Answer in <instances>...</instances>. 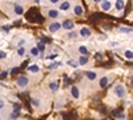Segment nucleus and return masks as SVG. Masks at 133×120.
I'll return each instance as SVG.
<instances>
[{
  "label": "nucleus",
  "mask_w": 133,
  "mask_h": 120,
  "mask_svg": "<svg viewBox=\"0 0 133 120\" xmlns=\"http://www.w3.org/2000/svg\"><path fill=\"white\" fill-rule=\"evenodd\" d=\"M39 53H40V49L37 48V46L33 47V48H31V55H32V56H39Z\"/></svg>",
  "instance_id": "nucleus-17"
},
{
  "label": "nucleus",
  "mask_w": 133,
  "mask_h": 120,
  "mask_svg": "<svg viewBox=\"0 0 133 120\" xmlns=\"http://www.w3.org/2000/svg\"><path fill=\"white\" fill-rule=\"evenodd\" d=\"M124 56H125L128 60H132V59H133V51H129V49H128V51H125Z\"/></svg>",
  "instance_id": "nucleus-20"
},
{
  "label": "nucleus",
  "mask_w": 133,
  "mask_h": 120,
  "mask_svg": "<svg viewBox=\"0 0 133 120\" xmlns=\"http://www.w3.org/2000/svg\"><path fill=\"white\" fill-rule=\"evenodd\" d=\"M93 2H96V3H100V2H103V0H93Z\"/></svg>",
  "instance_id": "nucleus-38"
},
{
  "label": "nucleus",
  "mask_w": 133,
  "mask_h": 120,
  "mask_svg": "<svg viewBox=\"0 0 133 120\" xmlns=\"http://www.w3.org/2000/svg\"><path fill=\"white\" fill-rule=\"evenodd\" d=\"M108 81H109V79H108V76H103V78L100 79L98 84H100V87H101V88H105V87L108 85Z\"/></svg>",
  "instance_id": "nucleus-11"
},
{
  "label": "nucleus",
  "mask_w": 133,
  "mask_h": 120,
  "mask_svg": "<svg viewBox=\"0 0 133 120\" xmlns=\"http://www.w3.org/2000/svg\"><path fill=\"white\" fill-rule=\"evenodd\" d=\"M112 8V2H109V0H103L101 2V9L103 11H109Z\"/></svg>",
  "instance_id": "nucleus-6"
},
{
  "label": "nucleus",
  "mask_w": 133,
  "mask_h": 120,
  "mask_svg": "<svg viewBox=\"0 0 133 120\" xmlns=\"http://www.w3.org/2000/svg\"><path fill=\"white\" fill-rule=\"evenodd\" d=\"M47 15H48V17H51V19H56V17H59L60 12H59V9H55V8H52V9H48Z\"/></svg>",
  "instance_id": "nucleus-4"
},
{
  "label": "nucleus",
  "mask_w": 133,
  "mask_h": 120,
  "mask_svg": "<svg viewBox=\"0 0 133 120\" xmlns=\"http://www.w3.org/2000/svg\"><path fill=\"white\" fill-rule=\"evenodd\" d=\"M24 53H25V49H24L23 47H19V49H17V55H19V56H24Z\"/></svg>",
  "instance_id": "nucleus-24"
},
{
  "label": "nucleus",
  "mask_w": 133,
  "mask_h": 120,
  "mask_svg": "<svg viewBox=\"0 0 133 120\" xmlns=\"http://www.w3.org/2000/svg\"><path fill=\"white\" fill-rule=\"evenodd\" d=\"M77 36V32L76 31H71L69 34H68V37H71V39H73V37H76Z\"/></svg>",
  "instance_id": "nucleus-25"
},
{
  "label": "nucleus",
  "mask_w": 133,
  "mask_h": 120,
  "mask_svg": "<svg viewBox=\"0 0 133 120\" xmlns=\"http://www.w3.org/2000/svg\"><path fill=\"white\" fill-rule=\"evenodd\" d=\"M7 76H8V72H7V71H3V72H2V75H0V79L4 80V79L7 78Z\"/></svg>",
  "instance_id": "nucleus-28"
},
{
  "label": "nucleus",
  "mask_w": 133,
  "mask_h": 120,
  "mask_svg": "<svg viewBox=\"0 0 133 120\" xmlns=\"http://www.w3.org/2000/svg\"><path fill=\"white\" fill-rule=\"evenodd\" d=\"M60 65H61V63H60V61H57V63H52L48 68H49V70H55L56 67H60Z\"/></svg>",
  "instance_id": "nucleus-23"
},
{
  "label": "nucleus",
  "mask_w": 133,
  "mask_h": 120,
  "mask_svg": "<svg viewBox=\"0 0 133 120\" xmlns=\"http://www.w3.org/2000/svg\"><path fill=\"white\" fill-rule=\"evenodd\" d=\"M14 11H15V14H16V15H23V14H24V8L21 7L20 4H15Z\"/></svg>",
  "instance_id": "nucleus-10"
},
{
  "label": "nucleus",
  "mask_w": 133,
  "mask_h": 120,
  "mask_svg": "<svg viewBox=\"0 0 133 120\" xmlns=\"http://www.w3.org/2000/svg\"><path fill=\"white\" fill-rule=\"evenodd\" d=\"M20 108H21V104H19V103H17V104L15 103V104H14V111L19 112V111H20Z\"/></svg>",
  "instance_id": "nucleus-26"
},
{
  "label": "nucleus",
  "mask_w": 133,
  "mask_h": 120,
  "mask_svg": "<svg viewBox=\"0 0 133 120\" xmlns=\"http://www.w3.org/2000/svg\"><path fill=\"white\" fill-rule=\"evenodd\" d=\"M79 52L81 53V55H87V53H88V49H87V47L80 46V47H79Z\"/></svg>",
  "instance_id": "nucleus-21"
},
{
  "label": "nucleus",
  "mask_w": 133,
  "mask_h": 120,
  "mask_svg": "<svg viewBox=\"0 0 133 120\" xmlns=\"http://www.w3.org/2000/svg\"><path fill=\"white\" fill-rule=\"evenodd\" d=\"M40 71V67L37 64H31L28 67V72H32V73H37Z\"/></svg>",
  "instance_id": "nucleus-9"
},
{
  "label": "nucleus",
  "mask_w": 133,
  "mask_h": 120,
  "mask_svg": "<svg viewBox=\"0 0 133 120\" xmlns=\"http://www.w3.org/2000/svg\"><path fill=\"white\" fill-rule=\"evenodd\" d=\"M73 27H75V23H73L72 20H65L64 23H63V28H64V29H66V31L73 29Z\"/></svg>",
  "instance_id": "nucleus-5"
},
{
  "label": "nucleus",
  "mask_w": 133,
  "mask_h": 120,
  "mask_svg": "<svg viewBox=\"0 0 133 120\" xmlns=\"http://www.w3.org/2000/svg\"><path fill=\"white\" fill-rule=\"evenodd\" d=\"M0 108H2V110L4 108V100H2V102H0Z\"/></svg>",
  "instance_id": "nucleus-36"
},
{
  "label": "nucleus",
  "mask_w": 133,
  "mask_h": 120,
  "mask_svg": "<svg viewBox=\"0 0 133 120\" xmlns=\"http://www.w3.org/2000/svg\"><path fill=\"white\" fill-rule=\"evenodd\" d=\"M79 64H80V63L76 61V60H68V65H71V67H73V68H76Z\"/></svg>",
  "instance_id": "nucleus-22"
},
{
  "label": "nucleus",
  "mask_w": 133,
  "mask_h": 120,
  "mask_svg": "<svg viewBox=\"0 0 133 120\" xmlns=\"http://www.w3.org/2000/svg\"><path fill=\"white\" fill-rule=\"evenodd\" d=\"M5 56H7V53H5L4 51H2V52H0V59H2V60H3Z\"/></svg>",
  "instance_id": "nucleus-32"
},
{
  "label": "nucleus",
  "mask_w": 133,
  "mask_h": 120,
  "mask_svg": "<svg viewBox=\"0 0 133 120\" xmlns=\"http://www.w3.org/2000/svg\"><path fill=\"white\" fill-rule=\"evenodd\" d=\"M29 83V79L27 78V76H19V78L16 79V85L19 87V88H24V87H27Z\"/></svg>",
  "instance_id": "nucleus-1"
},
{
  "label": "nucleus",
  "mask_w": 133,
  "mask_h": 120,
  "mask_svg": "<svg viewBox=\"0 0 133 120\" xmlns=\"http://www.w3.org/2000/svg\"><path fill=\"white\" fill-rule=\"evenodd\" d=\"M32 105L37 108V107L40 105V102H39V100H36V99H32Z\"/></svg>",
  "instance_id": "nucleus-27"
},
{
  "label": "nucleus",
  "mask_w": 133,
  "mask_h": 120,
  "mask_svg": "<svg viewBox=\"0 0 133 120\" xmlns=\"http://www.w3.org/2000/svg\"><path fill=\"white\" fill-rule=\"evenodd\" d=\"M83 12H84V11H83V7H81V5H76V7H75V15L81 16Z\"/></svg>",
  "instance_id": "nucleus-15"
},
{
  "label": "nucleus",
  "mask_w": 133,
  "mask_h": 120,
  "mask_svg": "<svg viewBox=\"0 0 133 120\" xmlns=\"http://www.w3.org/2000/svg\"><path fill=\"white\" fill-rule=\"evenodd\" d=\"M17 117H19V112L14 111L12 113H11V119H17Z\"/></svg>",
  "instance_id": "nucleus-29"
},
{
  "label": "nucleus",
  "mask_w": 133,
  "mask_h": 120,
  "mask_svg": "<svg viewBox=\"0 0 133 120\" xmlns=\"http://www.w3.org/2000/svg\"><path fill=\"white\" fill-rule=\"evenodd\" d=\"M96 76H97V73H96L95 71H88V72H87V78L89 79V80H95Z\"/></svg>",
  "instance_id": "nucleus-13"
},
{
  "label": "nucleus",
  "mask_w": 133,
  "mask_h": 120,
  "mask_svg": "<svg viewBox=\"0 0 133 120\" xmlns=\"http://www.w3.org/2000/svg\"><path fill=\"white\" fill-rule=\"evenodd\" d=\"M115 93H116L118 97H124V96L127 95V91H125V88H124V85L117 84V85L115 87Z\"/></svg>",
  "instance_id": "nucleus-2"
},
{
  "label": "nucleus",
  "mask_w": 133,
  "mask_h": 120,
  "mask_svg": "<svg viewBox=\"0 0 133 120\" xmlns=\"http://www.w3.org/2000/svg\"><path fill=\"white\" fill-rule=\"evenodd\" d=\"M56 56H57L56 53H52V55H49L48 58H49V59H55V58H56Z\"/></svg>",
  "instance_id": "nucleus-34"
},
{
  "label": "nucleus",
  "mask_w": 133,
  "mask_h": 120,
  "mask_svg": "<svg viewBox=\"0 0 133 120\" xmlns=\"http://www.w3.org/2000/svg\"><path fill=\"white\" fill-rule=\"evenodd\" d=\"M69 7H71V2L68 0V2H64V3H61L60 9H61V11H66V9H69Z\"/></svg>",
  "instance_id": "nucleus-14"
},
{
  "label": "nucleus",
  "mask_w": 133,
  "mask_h": 120,
  "mask_svg": "<svg viewBox=\"0 0 133 120\" xmlns=\"http://www.w3.org/2000/svg\"><path fill=\"white\" fill-rule=\"evenodd\" d=\"M37 48H39V49H40V52H41V51H44V48H45V46H44L43 43H37Z\"/></svg>",
  "instance_id": "nucleus-30"
},
{
  "label": "nucleus",
  "mask_w": 133,
  "mask_h": 120,
  "mask_svg": "<svg viewBox=\"0 0 133 120\" xmlns=\"http://www.w3.org/2000/svg\"><path fill=\"white\" fill-rule=\"evenodd\" d=\"M125 7V0H116V9L121 11Z\"/></svg>",
  "instance_id": "nucleus-12"
},
{
  "label": "nucleus",
  "mask_w": 133,
  "mask_h": 120,
  "mask_svg": "<svg viewBox=\"0 0 133 120\" xmlns=\"http://www.w3.org/2000/svg\"><path fill=\"white\" fill-rule=\"evenodd\" d=\"M24 43H25L24 40H20V41H19V44H17V46H19V47H23V44H24Z\"/></svg>",
  "instance_id": "nucleus-33"
},
{
  "label": "nucleus",
  "mask_w": 133,
  "mask_h": 120,
  "mask_svg": "<svg viewBox=\"0 0 133 120\" xmlns=\"http://www.w3.org/2000/svg\"><path fill=\"white\" fill-rule=\"evenodd\" d=\"M79 63H80V65H85V64L88 63V58H87L85 55H81L80 59H79Z\"/></svg>",
  "instance_id": "nucleus-18"
},
{
  "label": "nucleus",
  "mask_w": 133,
  "mask_h": 120,
  "mask_svg": "<svg viewBox=\"0 0 133 120\" xmlns=\"http://www.w3.org/2000/svg\"><path fill=\"white\" fill-rule=\"evenodd\" d=\"M130 84H132V85H133V79H132V81H130Z\"/></svg>",
  "instance_id": "nucleus-39"
},
{
  "label": "nucleus",
  "mask_w": 133,
  "mask_h": 120,
  "mask_svg": "<svg viewBox=\"0 0 133 120\" xmlns=\"http://www.w3.org/2000/svg\"><path fill=\"white\" fill-rule=\"evenodd\" d=\"M120 32H123V34H132L133 29L132 28H127V27H120Z\"/></svg>",
  "instance_id": "nucleus-19"
},
{
  "label": "nucleus",
  "mask_w": 133,
  "mask_h": 120,
  "mask_svg": "<svg viewBox=\"0 0 133 120\" xmlns=\"http://www.w3.org/2000/svg\"><path fill=\"white\" fill-rule=\"evenodd\" d=\"M48 87H49L51 91H57V88H59V85H57L56 81H51V83L48 84Z\"/></svg>",
  "instance_id": "nucleus-16"
},
{
  "label": "nucleus",
  "mask_w": 133,
  "mask_h": 120,
  "mask_svg": "<svg viewBox=\"0 0 133 120\" xmlns=\"http://www.w3.org/2000/svg\"><path fill=\"white\" fill-rule=\"evenodd\" d=\"M79 34H80L83 37H88V36H91V29H89V28H87V27H83V28L80 29Z\"/></svg>",
  "instance_id": "nucleus-7"
},
{
  "label": "nucleus",
  "mask_w": 133,
  "mask_h": 120,
  "mask_svg": "<svg viewBox=\"0 0 133 120\" xmlns=\"http://www.w3.org/2000/svg\"><path fill=\"white\" fill-rule=\"evenodd\" d=\"M17 71H19V68H14V70H12V71H11V72H12V73L15 75V73H17Z\"/></svg>",
  "instance_id": "nucleus-37"
},
{
  "label": "nucleus",
  "mask_w": 133,
  "mask_h": 120,
  "mask_svg": "<svg viewBox=\"0 0 133 120\" xmlns=\"http://www.w3.org/2000/svg\"><path fill=\"white\" fill-rule=\"evenodd\" d=\"M61 27H63V24H61V23H59V21H53V23H51V24H49L48 31L51 32V34H55V32H57Z\"/></svg>",
  "instance_id": "nucleus-3"
},
{
  "label": "nucleus",
  "mask_w": 133,
  "mask_h": 120,
  "mask_svg": "<svg viewBox=\"0 0 133 120\" xmlns=\"http://www.w3.org/2000/svg\"><path fill=\"white\" fill-rule=\"evenodd\" d=\"M71 93H72V96L75 97V99H79V97H80V91H79V88H77L76 85H72Z\"/></svg>",
  "instance_id": "nucleus-8"
},
{
  "label": "nucleus",
  "mask_w": 133,
  "mask_h": 120,
  "mask_svg": "<svg viewBox=\"0 0 133 120\" xmlns=\"http://www.w3.org/2000/svg\"><path fill=\"white\" fill-rule=\"evenodd\" d=\"M59 2H60V0H49V3H52V4H56Z\"/></svg>",
  "instance_id": "nucleus-35"
},
{
  "label": "nucleus",
  "mask_w": 133,
  "mask_h": 120,
  "mask_svg": "<svg viewBox=\"0 0 133 120\" xmlns=\"http://www.w3.org/2000/svg\"><path fill=\"white\" fill-rule=\"evenodd\" d=\"M2 31H3V32H5V34H7V32L9 31V27H8V26H3V27H2Z\"/></svg>",
  "instance_id": "nucleus-31"
}]
</instances>
